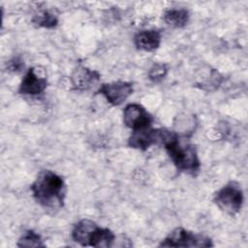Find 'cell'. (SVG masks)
<instances>
[{
    "label": "cell",
    "instance_id": "obj_17",
    "mask_svg": "<svg viewBox=\"0 0 248 248\" xmlns=\"http://www.w3.org/2000/svg\"><path fill=\"white\" fill-rule=\"evenodd\" d=\"M23 66V62L20 58L18 57H15L14 59H12L9 64H8V68L10 69V71L12 72H17L20 71L21 68Z\"/></svg>",
    "mask_w": 248,
    "mask_h": 248
},
{
    "label": "cell",
    "instance_id": "obj_1",
    "mask_svg": "<svg viewBox=\"0 0 248 248\" xmlns=\"http://www.w3.org/2000/svg\"><path fill=\"white\" fill-rule=\"evenodd\" d=\"M30 190L34 200L46 209H58L64 205L66 184L55 172L46 170L39 172Z\"/></svg>",
    "mask_w": 248,
    "mask_h": 248
},
{
    "label": "cell",
    "instance_id": "obj_4",
    "mask_svg": "<svg viewBox=\"0 0 248 248\" xmlns=\"http://www.w3.org/2000/svg\"><path fill=\"white\" fill-rule=\"evenodd\" d=\"M243 192L239 183L230 181L219 189L213 198L215 204L224 212L234 215L239 212L243 204Z\"/></svg>",
    "mask_w": 248,
    "mask_h": 248
},
{
    "label": "cell",
    "instance_id": "obj_3",
    "mask_svg": "<svg viewBox=\"0 0 248 248\" xmlns=\"http://www.w3.org/2000/svg\"><path fill=\"white\" fill-rule=\"evenodd\" d=\"M175 135V132L162 128H147L143 130L133 131L128 140V145L132 148L144 151L155 144L165 145Z\"/></svg>",
    "mask_w": 248,
    "mask_h": 248
},
{
    "label": "cell",
    "instance_id": "obj_12",
    "mask_svg": "<svg viewBox=\"0 0 248 248\" xmlns=\"http://www.w3.org/2000/svg\"><path fill=\"white\" fill-rule=\"evenodd\" d=\"M114 241L115 234L109 229L98 226L90 237L89 246L96 248H108L113 245Z\"/></svg>",
    "mask_w": 248,
    "mask_h": 248
},
{
    "label": "cell",
    "instance_id": "obj_10",
    "mask_svg": "<svg viewBox=\"0 0 248 248\" xmlns=\"http://www.w3.org/2000/svg\"><path fill=\"white\" fill-rule=\"evenodd\" d=\"M161 39V33L158 30H141L134 36V44L140 50L154 51L160 46Z\"/></svg>",
    "mask_w": 248,
    "mask_h": 248
},
{
    "label": "cell",
    "instance_id": "obj_9",
    "mask_svg": "<svg viewBox=\"0 0 248 248\" xmlns=\"http://www.w3.org/2000/svg\"><path fill=\"white\" fill-rule=\"evenodd\" d=\"M100 79V74L97 71L90 70L83 66H78L74 70L70 77L71 84L75 90H87L94 86Z\"/></svg>",
    "mask_w": 248,
    "mask_h": 248
},
{
    "label": "cell",
    "instance_id": "obj_13",
    "mask_svg": "<svg viewBox=\"0 0 248 248\" xmlns=\"http://www.w3.org/2000/svg\"><path fill=\"white\" fill-rule=\"evenodd\" d=\"M163 17L167 24L175 28H181L187 24L190 15L186 9H170L165 12Z\"/></svg>",
    "mask_w": 248,
    "mask_h": 248
},
{
    "label": "cell",
    "instance_id": "obj_14",
    "mask_svg": "<svg viewBox=\"0 0 248 248\" xmlns=\"http://www.w3.org/2000/svg\"><path fill=\"white\" fill-rule=\"evenodd\" d=\"M32 22L39 27H44V28H54L58 24V19L57 17L51 14L48 11H43L40 12L39 14H36L33 18Z\"/></svg>",
    "mask_w": 248,
    "mask_h": 248
},
{
    "label": "cell",
    "instance_id": "obj_5",
    "mask_svg": "<svg viewBox=\"0 0 248 248\" xmlns=\"http://www.w3.org/2000/svg\"><path fill=\"white\" fill-rule=\"evenodd\" d=\"M160 247H212V240L200 233H195L183 228L174 229L159 244Z\"/></svg>",
    "mask_w": 248,
    "mask_h": 248
},
{
    "label": "cell",
    "instance_id": "obj_7",
    "mask_svg": "<svg viewBox=\"0 0 248 248\" xmlns=\"http://www.w3.org/2000/svg\"><path fill=\"white\" fill-rule=\"evenodd\" d=\"M133 84L128 81L103 83L96 94L103 95L112 106H119L133 94Z\"/></svg>",
    "mask_w": 248,
    "mask_h": 248
},
{
    "label": "cell",
    "instance_id": "obj_2",
    "mask_svg": "<svg viewBox=\"0 0 248 248\" xmlns=\"http://www.w3.org/2000/svg\"><path fill=\"white\" fill-rule=\"evenodd\" d=\"M164 146L173 165L179 171L189 174L199 172L201 162L197 148L187 138H180L176 134Z\"/></svg>",
    "mask_w": 248,
    "mask_h": 248
},
{
    "label": "cell",
    "instance_id": "obj_15",
    "mask_svg": "<svg viewBox=\"0 0 248 248\" xmlns=\"http://www.w3.org/2000/svg\"><path fill=\"white\" fill-rule=\"evenodd\" d=\"M18 247H45L42 237L39 233L34 231H27L23 233V235L19 238L17 244Z\"/></svg>",
    "mask_w": 248,
    "mask_h": 248
},
{
    "label": "cell",
    "instance_id": "obj_11",
    "mask_svg": "<svg viewBox=\"0 0 248 248\" xmlns=\"http://www.w3.org/2000/svg\"><path fill=\"white\" fill-rule=\"evenodd\" d=\"M97 227L98 225L95 222L82 219L75 225L72 231V238L81 246H89L90 237Z\"/></svg>",
    "mask_w": 248,
    "mask_h": 248
},
{
    "label": "cell",
    "instance_id": "obj_16",
    "mask_svg": "<svg viewBox=\"0 0 248 248\" xmlns=\"http://www.w3.org/2000/svg\"><path fill=\"white\" fill-rule=\"evenodd\" d=\"M168 71L169 68L166 64L156 63L149 69L148 78L153 82H159L167 76Z\"/></svg>",
    "mask_w": 248,
    "mask_h": 248
},
{
    "label": "cell",
    "instance_id": "obj_6",
    "mask_svg": "<svg viewBox=\"0 0 248 248\" xmlns=\"http://www.w3.org/2000/svg\"><path fill=\"white\" fill-rule=\"evenodd\" d=\"M123 121L128 128L133 131H139L150 128L153 117L144 107L132 103L127 105L123 110Z\"/></svg>",
    "mask_w": 248,
    "mask_h": 248
},
{
    "label": "cell",
    "instance_id": "obj_8",
    "mask_svg": "<svg viewBox=\"0 0 248 248\" xmlns=\"http://www.w3.org/2000/svg\"><path fill=\"white\" fill-rule=\"evenodd\" d=\"M46 78L38 75L35 68L32 67L23 77L18 87V93L27 96H37L42 94L46 90Z\"/></svg>",
    "mask_w": 248,
    "mask_h": 248
}]
</instances>
